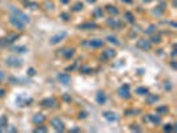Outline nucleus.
<instances>
[{"instance_id": "obj_18", "label": "nucleus", "mask_w": 177, "mask_h": 133, "mask_svg": "<svg viewBox=\"0 0 177 133\" xmlns=\"http://www.w3.org/2000/svg\"><path fill=\"white\" fill-rule=\"evenodd\" d=\"M105 11H107L109 15H113V16H116L117 13H119L117 7H116V5H111V4H108L107 7H105Z\"/></svg>"}, {"instance_id": "obj_36", "label": "nucleus", "mask_w": 177, "mask_h": 133, "mask_svg": "<svg viewBox=\"0 0 177 133\" xmlns=\"http://www.w3.org/2000/svg\"><path fill=\"white\" fill-rule=\"evenodd\" d=\"M154 29H156V25H149L148 29H145V33H153Z\"/></svg>"}, {"instance_id": "obj_28", "label": "nucleus", "mask_w": 177, "mask_h": 133, "mask_svg": "<svg viewBox=\"0 0 177 133\" xmlns=\"http://www.w3.org/2000/svg\"><path fill=\"white\" fill-rule=\"evenodd\" d=\"M83 8H84V5H83V3H81V1H77V3L73 4V11H75V12H80Z\"/></svg>"}, {"instance_id": "obj_39", "label": "nucleus", "mask_w": 177, "mask_h": 133, "mask_svg": "<svg viewBox=\"0 0 177 133\" xmlns=\"http://www.w3.org/2000/svg\"><path fill=\"white\" fill-rule=\"evenodd\" d=\"M27 73H28V76H35V75H36V69L35 68H28Z\"/></svg>"}, {"instance_id": "obj_34", "label": "nucleus", "mask_w": 177, "mask_h": 133, "mask_svg": "<svg viewBox=\"0 0 177 133\" xmlns=\"http://www.w3.org/2000/svg\"><path fill=\"white\" fill-rule=\"evenodd\" d=\"M164 9H165V5H164V4H160V5L157 7V9L154 11V13H156V15H160V13L164 12Z\"/></svg>"}, {"instance_id": "obj_12", "label": "nucleus", "mask_w": 177, "mask_h": 133, "mask_svg": "<svg viewBox=\"0 0 177 133\" xmlns=\"http://www.w3.org/2000/svg\"><path fill=\"white\" fill-rule=\"evenodd\" d=\"M116 57V51L115 49H105L104 53L100 56L101 60H109V59H113Z\"/></svg>"}, {"instance_id": "obj_8", "label": "nucleus", "mask_w": 177, "mask_h": 133, "mask_svg": "<svg viewBox=\"0 0 177 133\" xmlns=\"http://www.w3.org/2000/svg\"><path fill=\"white\" fill-rule=\"evenodd\" d=\"M9 23H11V25L13 27V28H16V29H24V25L25 24L21 23L19 19H16L15 16H9Z\"/></svg>"}, {"instance_id": "obj_46", "label": "nucleus", "mask_w": 177, "mask_h": 133, "mask_svg": "<svg viewBox=\"0 0 177 133\" xmlns=\"http://www.w3.org/2000/svg\"><path fill=\"white\" fill-rule=\"evenodd\" d=\"M87 1H88V3H95L96 0H87Z\"/></svg>"}, {"instance_id": "obj_47", "label": "nucleus", "mask_w": 177, "mask_h": 133, "mask_svg": "<svg viewBox=\"0 0 177 133\" xmlns=\"http://www.w3.org/2000/svg\"><path fill=\"white\" fill-rule=\"evenodd\" d=\"M3 79V72H1V71H0V80Z\"/></svg>"}, {"instance_id": "obj_29", "label": "nucleus", "mask_w": 177, "mask_h": 133, "mask_svg": "<svg viewBox=\"0 0 177 133\" xmlns=\"http://www.w3.org/2000/svg\"><path fill=\"white\" fill-rule=\"evenodd\" d=\"M125 19L128 23H135V16L132 12H125Z\"/></svg>"}, {"instance_id": "obj_21", "label": "nucleus", "mask_w": 177, "mask_h": 133, "mask_svg": "<svg viewBox=\"0 0 177 133\" xmlns=\"http://www.w3.org/2000/svg\"><path fill=\"white\" fill-rule=\"evenodd\" d=\"M146 104H154L156 101H158V96H156V95H149V93H146Z\"/></svg>"}, {"instance_id": "obj_16", "label": "nucleus", "mask_w": 177, "mask_h": 133, "mask_svg": "<svg viewBox=\"0 0 177 133\" xmlns=\"http://www.w3.org/2000/svg\"><path fill=\"white\" fill-rule=\"evenodd\" d=\"M96 101H97V104H100V105L105 104V101H107V95H105L103 91L97 92L96 93Z\"/></svg>"}, {"instance_id": "obj_11", "label": "nucleus", "mask_w": 177, "mask_h": 133, "mask_svg": "<svg viewBox=\"0 0 177 133\" xmlns=\"http://www.w3.org/2000/svg\"><path fill=\"white\" fill-rule=\"evenodd\" d=\"M103 116H104V118L108 120L109 122L117 121V116H116V113L115 112H112V110H105L104 113H103Z\"/></svg>"}, {"instance_id": "obj_37", "label": "nucleus", "mask_w": 177, "mask_h": 133, "mask_svg": "<svg viewBox=\"0 0 177 133\" xmlns=\"http://www.w3.org/2000/svg\"><path fill=\"white\" fill-rule=\"evenodd\" d=\"M80 71H81L83 73H91V72H92V69L89 68V67H81Z\"/></svg>"}, {"instance_id": "obj_30", "label": "nucleus", "mask_w": 177, "mask_h": 133, "mask_svg": "<svg viewBox=\"0 0 177 133\" xmlns=\"http://www.w3.org/2000/svg\"><path fill=\"white\" fill-rule=\"evenodd\" d=\"M152 44H158V43L161 41V37L158 36V35H153L152 37H150V40H149Z\"/></svg>"}, {"instance_id": "obj_23", "label": "nucleus", "mask_w": 177, "mask_h": 133, "mask_svg": "<svg viewBox=\"0 0 177 133\" xmlns=\"http://www.w3.org/2000/svg\"><path fill=\"white\" fill-rule=\"evenodd\" d=\"M24 5H25L27 8H31V9H37L39 8L37 3H35V1H29V0H28V1H24Z\"/></svg>"}, {"instance_id": "obj_32", "label": "nucleus", "mask_w": 177, "mask_h": 133, "mask_svg": "<svg viewBox=\"0 0 177 133\" xmlns=\"http://www.w3.org/2000/svg\"><path fill=\"white\" fill-rule=\"evenodd\" d=\"M47 130H48V129H47L45 126H43L41 124H40V126H37V128H36L33 132H35V133H45Z\"/></svg>"}, {"instance_id": "obj_3", "label": "nucleus", "mask_w": 177, "mask_h": 133, "mask_svg": "<svg viewBox=\"0 0 177 133\" xmlns=\"http://www.w3.org/2000/svg\"><path fill=\"white\" fill-rule=\"evenodd\" d=\"M117 93H119V96L121 97V99H129L131 97V91H129V85L128 84H124V85H121V87L119 88V91H117Z\"/></svg>"}, {"instance_id": "obj_43", "label": "nucleus", "mask_w": 177, "mask_h": 133, "mask_svg": "<svg viewBox=\"0 0 177 133\" xmlns=\"http://www.w3.org/2000/svg\"><path fill=\"white\" fill-rule=\"evenodd\" d=\"M71 132H72V133H76V132H81V129H80V128H72V129H71Z\"/></svg>"}, {"instance_id": "obj_14", "label": "nucleus", "mask_w": 177, "mask_h": 133, "mask_svg": "<svg viewBox=\"0 0 177 133\" xmlns=\"http://www.w3.org/2000/svg\"><path fill=\"white\" fill-rule=\"evenodd\" d=\"M97 24L96 23H84V24H80L77 27L79 29H83V31H89V29H96L97 28Z\"/></svg>"}, {"instance_id": "obj_33", "label": "nucleus", "mask_w": 177, "mask_h": 133, "mask_svg": "<svg viewBox=\"0 0 177 133\" xmlns=\"http://www.w3.org/2000/svg\"><path fill=\"white\" fill-rule=\"evenodd\" d=\"M164 130L165 132H172V130H176V126H173L172 124H166V125H164Z\"/></svg>"}, {"instance_id": "obj_40", "label": "nucleus", "mask_w": 177, "mask_h": 133, "mask_svg": "<svg viewBox=\"0 0 177 133\" xmlns=\"http://www.w3.org/2000/svg\"><path fill=\"white\" fill-rule=\"evenodd\" d=\"M60 17H61L63 20H65V21H67V20H69V19H71L68 13H60Z\"/></svg>"}, {"instance_id": "obj_7", "label": "nucleus", "mask_w": 177, "mask_h": 133, "mask_svg": "<svg viewBox=\"0 0 177 133\" xmlns=\"http://www.w3.org/2000/svg\"><path fill=\"white\" fill-rule=\"evenodd\" d=\"M83 45H89L92 48H100V47L104 45V40H100V39H93L91 41H85L83 43Z\"/></svg>"}, {"instance_id": "obj_4", "label": "nucleus", "mask_w": 177, "mask_h": 133, "mask_svg": "<svg viewBox=\"0 0 177 133\" xmlns=\"http://www.w3.org/2000/svg\"><path fill=\"white\" fill-rule=\"evenodd\" d=\"M5 64L8 67H12V68H20L23 65V61L20 59H16V57H7L5 59Z\"/></svg>"}, {"instance_id": "obj_9", "label": "nucleus", "mask_w": 177, "mask_h": 133, "mask_svg": "<svg viewBox=\"0 0 177 133\" xmlns=\"http://www.w3.org/2000/svg\"><path fill=\"white\" fill-rule=\"evenodd\" d=\"M32 101H33L32 97H25V96H19V97L16 99V103L19 104L20 106H27V105H29Z\"/></svg>"}, {"instance_id": "obj_42", "label": "nucleus", "mask_w": 177, "mask_h": 133, "mask_svg": "<svg viewBox=\"0 0 177 133\" xmlns=\"http://www.w3.org/2000/svg\"><path fill=\"white\" fill-rule=\"evenodd\" d=\"M4 95H5V91H4L3 88H0V99H1V97H4Z\"/></svg>"}, {"instance_id": "obj_45", "label": "nucleus", "mask_w": 177, "mask_h": 133, "mask_svg": "<svg viewBox=\"0 0 177 133\" xmlns=\"http://www.w3.org/2000/svg\"><path fill=\"white\" fill-rule=\"evenodd\" d=\"M68 1H69V0H61V3H63V4H67Z\"/></svg>"}, {"instance_id": "obj_35", "label": "nucleus", "mask_w": 177, "mask_h": 133, "mask_svg": "<svg viewBox=\"0 0 177 133\" xmlns=\"http://www.w3.org/2000/svg\"><path fill=\"white\" fill-rule=\"evenodd\" d=\"M107 40H108L109 43H113V44H119V41H117V39H116L115 36H108Z\"/></svg>"}, {"instance_id": "obj_2", "label": "nucleus", "mask_w": 177, "mask_h": 133, "mask_svg": "<svg viewBox=\"0 0 177 133\" xmlns=\"http://www.w3.org/2000/svg\"><path fill=\"white\" fill-rule=\"evenodd\" d=\"M51 125H52V128H53L56 132H64L65 130V126H64V122L60 120V118L55 117L51 120Z\"/></svg>"}, {"instance_id": "obj_5", "label": "nucleus", "mask_w": 177, "mask_h": 133, "mask_svg": "<svg viewBox=\"0 0 177 133\" xmlns=\"http://www.w3.org/2000/svg\"><path fill=\"white\" fill-rule=\"evenodd\" d=\"M65 36H67V32H64V31H63V32H57L56 35H53V36L51 37L49 43H51V44H53V45H55V44H59V43L61 41Z\"/></svg>"}, {"instance_id": "obj_31", "label": "nucleus", "mask_w": 177, "mask_h": 133, "mask_svg": "<svg viewBox=\"0 0 177 133\" xmlns=\"http://www.w3.org/2000/svg\"><path fill=\"white\" fill-rule=\"evenodd\" d=\"M93 16L95 17H103V8H96L93 12Z\"/></svg>"}, {"instance_id": "obj_6", "label": "nucleus", "mask_w": 177, "mask_h": 133, "mask_svg": "<svg viewBox=\"0 0 177 133\" xmlns=\"http://www.w3.org/2000/svg\"><path fill=\"white\" fill-rule=\"evenodd\" d=\"M137 47L142 51H149L150 47H152V43L146 39H140V40H137Z\"/></svg>"}, {"instance_id": "obj_17", "label": "nucleus", "mask_w": 177, "mask_h": 133, "mask_svg": "<svg viewBox=\"0 0 177 133\" xmlns=\"http://www.w3.org/2000/svg\"><path fill=\"white\" fill-rule=\"evenodd\" d=\"M60 53H61L65 59H71V57L75 55V49H73V48H65V49H61Z\"/></svg>"}, {"instance_id": "obj_24", "label": "nucleus", "mask_w": 177, "mask_h": 133, "mask_svg": "<svg viewBox=\"0 0 177 133\" xmlns=\"http://www.w3.org/2000/svg\"><path fill=\"white\" fill-rule=\"evenodd\" d=\"M108 25H111V27H113V28H115V29H117V28H120V27H121V23H120V21H117V20H112V19H109L108 20Z\"/></svg>"}, {"instance_id": "obj_15", "label": "nucleus", "mask_w": 177, "mask_h": 133, "mask_svg": "<svg viewBox=\"0 0 177 133\" xmlns=\"http://www.w3.org/2000/svg\"><path fill=\"white\" fill-rule=\"evenodd\" d=\"M32 121L35 122L36 125H40V124H43V122L45 121V116L43 113H36L33 117H32Z\"/></svg>"}, {"instance_id": "obj_41", "label": "nucleus", "mask_w": 177, "mask_h": 133, "mask_svg": "<svg viewBox=\"0 0 177 133\" xmlns=\"http://www.w3.org/2000/svg\"><path fill=\"white\" fill-rule=\"evenodd\" d=\"M79 117H80V118H85V117H87V112H81V113L79 114Z\"/></svg>"}, {"instance_id": "obj_19", "label": "nucleus", "mask_w": 177, "mask_h": 133, "mask_svg": "<svg viewBox=\"0 0 177 133\" xmlns=\"http://www.w3.org/2000/svg\"><path fill=\"white\" fill-rule=\"evenodd\" d=\"M148 118H149L150 121L153 122L154 125H158V124H161V117H160L158 114H149V116H148Z\"/></svg>"}, {"instance_id": "obj_44", "label": "nucleus", "mask_w": 177, "mask_h": 133, "mask_svg": "<svg viewBox=\"0 0 177 133\" xmlns=\"http://www.w3.org/2000/svg\"><path fill=\"white\" fill-rule=\"evenodd\" d=\"M63 99L65 100V101H71V97L68 95H64V97H63Z\"/></svg>"}, {"instance_id": "obj_27", "label": "nucleus", "mask_w": 177, "mask_h": 133, "mask_svg": "<svg viewBox=\"0 0 177 133\" xmlns=\"http://www.w3.org/2000/svg\"><path fill=\"white\" fill-rule=\"evenodd\" d=\"M156 112H157L158 114H166L169 112V108H168V106H158L157 109H156Z\"/></svg>"}, {"instance_id": "obj_38", "label": "nucleus", "mask_w": 177, "mask_h": 133, "mask_svg": "<svg viewBox=\"0 0 177 133\" xmlns=\"http://www.w3.org/2000/svg\"><path fill=\"white\" fill-rule=\"evenodd\" d=\"M131 130H135V132H141V128L137 126V124H132L131 125Z\"/></svg>"}, {"instance_id": "obj_20", "label": "nucleus", "mask_w": 177, "mask_h": 133, "mask_svg": "<svg viewBox=\"0 0 177 133\" xmlns=\"http://www.w3.org/2000/svg\"><path fill=\"white\" fill-rule=\"evenodd\" d=\"M8 126V118L7 116H1L0 117V130H5Z\"/></svg>"}, {"instance_id": "obj_1", "label": "nucleus", "mask_w": 177, "mask_h": 133, "mask_svg": "<svg viewBox=\"0 0 177 133\" xmlns=\"http://www.w3.org/2000/svg\"><path fill=\"white\" fill-rule=\"evenodd\" d=\"M11 12H12V16H15L16 19H19L21 23H24V24L29 23V17L23 11H20V9H17L15 7H11Z\"/></svg>"}, {"instance_id": "obj_22", "label": "nucleus", "mask_w": 177, "mask_h": 133, "mask_svg": "<svg viewBox=\"0 0 177 133\" xmlns=\"http://www.w3.org/2000/svg\"><path fill=\"white\" fill-rule=\"evenodd\" d=\"M136 93L140 96H146V93H149V89L145 87H139L137 89H136Z\"/></svg>"}, {"instance_id": "obj_26", "label": "nucleus", "mask_w": 177, "mask_h": 133, "mask_svg": "<svg viewBox=\"0 0 177 133\" xmlns=\"http://www.w3.org/2000/svg\"><path fill=\"white\" fill-rule=\"evenodd\" d=\"M12 51L17 53H24V52H27L28 49H27V47H24V45H17V47H13Z\"/></svg>"}, {"instance_id": "obj_13", "label": "nucleus", "mask_w": 177, "mask_h": 133, "mask_svg": "<svg viewBox=\"0 0 177 133\" xmlns=\"http://www.w3.org/2000/svg\"><path fill=\"white\" fill-rule=\"evenodd\" d=\"M57 80L64 85H68L71 83V76L68 73H60V75H57Z\"/></svg>"}, {"instance_id": "obj_48", "label": "nucleus", "mask_w": 177, "mask_h": 133, "mask_svg": "<svg viewBox=\"0 0 177 133\" xmlns=\"http://www.w3.org/2000/svg\"><path fill=\"white\" fill-rule=\"evenodd\" d=\"M123 1H125V3H131L132 0H123Z\"/></svg>"}, {"instance_id": "obj_25", "label": "nucleus", "mask_w": 177, "mask_h": 133, "mask_svg": "<svg viewBox=\"0 0 177 133\" xmlns=\"http://www.w3.org/2000/svg\"><path fill=\"white\" fill-rule=\"evenodd\" d=\"M17 37H19V36H17L16 33H9V35H7V36H5V39H7V41H8V45H9V44H12V43L15 41Z\"/></svg>"}, {"instance_id": "obj_10", "label": "nucleus", "mask_w": 177, "mask_h": 133, "mask_svg": "<svg viewBox=\"0 0 177 133\" xmlns=\"http://www.w3.org/2000/svg\"><path fill=\"white\" fill-rule=\"evenodd\" d=\"M57 104V101L53 99V97H48V99H44L41 100V105L44 108H55Z\"/></svg>"}]
</instances>
